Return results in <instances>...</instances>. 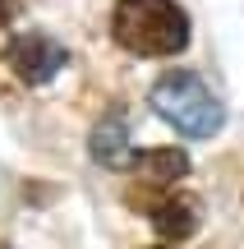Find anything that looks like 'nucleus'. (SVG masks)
<instances>
[{
  "label": "nucleus",
  "mask_w": 244,
  "mask_h": 249,
  "mask_svg": "<svg viewBox=\"0 0 244 249\" xmlns=\"http://www.w3.org/2000/svg\"><path fill=\"white\" fill-rule=\"evenodd\" d=\"M9 65H14V74L23 83L37 88V83L55 79V70H65V46L55 37H46V33H23L9 46Z\"/></svg>",
  "instance_id": "7ed1b4c3"
},
{
  "label": "nucleus",
  "mask_w": 244,
  "mask_h": 249,
  "mask_svg": "<svg viewBox=\"0 0 244 249\" xmlns=\"http://www.w3.org/2000/svg\"><path fill=\"white\" fill-rule=\"evenodd\" d=\"M5 18H9V5H5V0H0V23H5Z\"/></svg>",
  "instance_id": "0eeeda50"
},
{
  "label": "nucleus",
  "mask_w": 244,
  "mask_h": 249,
  "mask_svg": "<svg viewBox=\"0 0 244 249\" xmlns=\"http://www.w3.org/2000/svg\"><path fill=\"white\" fill-rule=\"evenodd\" d=\"M111 33L129 55H175L189 46V14L175 0H120Z\"/></svg>",
  "instance_id": "f257e3e1"
},
{
  "label": "nucleus",
  "mask_w": 244,
  "mask_h": 249,
  "mask_svg": "<svg viewBox=\"0 0 244 249\" xmlns=\"http://www.w3.org/2000/svg\"><path fill=\"white\" fill-rule=\"evenodd\" d=\"M152 107H157V116L166 124H175V129L189 134V139H208V134H217L221 120H226V111L212 97V88L203 79H194L189 70H171L166 79H157Z\"/></svg>",
  "instance_id": "f03ea898"
},
{
  "label": "nucleus",
  "mask_w": 244,
  "mask_h": 249,
  "mask_svg": "<svg viewBox=\"0 0 244 249\" xmlns=\"http://www.w3.org/2000/svg\"><path fill=\"white\" fill-rule=\"evenodd\" d=\"M152 226L162 240H189L198 231V203L184 194H166L162 203L152 208Z\"/></svg>",
  "instance_id": "39448f33"
},
{
  "label": "nucleus",
  "mask_w": 244,
  "mask_h": 249,
  "mask_svg": "<svg viewBox=\"0 0 244 249\" xmlns=\"http://www.w3.org/2000/svg\"><path fill=\"white\" fill-rule=\"evenodd\" d=\"M157 249H166V245H157Z\"/></svg>",
  "instance_id": "6e6552de"
},
{
  "label": "nucleus",
  "mask_w": 244,
  "mask_h": 249,
  "mask_svg": "<svg viewBox=\"0 0 244 249\" xmlns=\"http://www.w3.org/2000/svg\"><path fill=\"white\" fill-rule=\"evenodd\" d=\"M129 166H134V176L143 180V185L166 189V185H175V180L189 171V157H184L180 148H147V152H138Z\"/></svg>",
  "instance_id": "20e7f679"
},
{
  "label": "nucleus",
  "mask_w": 244,
  "mask_h": 249,
  "mask_svg": "<svg viewBox=\"0 0 244 249\" xmlns=\"http://www.w3.org/2000/svg\"><path fill=\"white\" fill-rule=\"evenodd\" d=\"M92 157L106 161V166L134 161V157H129V134H125V120H120V116H106L97 129H92Z\"/></svg>",
  "instance_id": "423d86ee"
}]
</instances>
